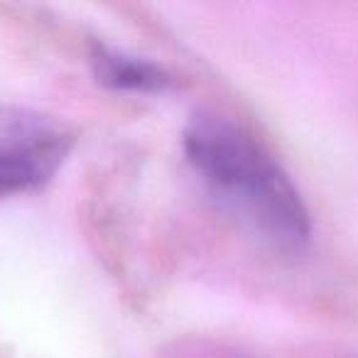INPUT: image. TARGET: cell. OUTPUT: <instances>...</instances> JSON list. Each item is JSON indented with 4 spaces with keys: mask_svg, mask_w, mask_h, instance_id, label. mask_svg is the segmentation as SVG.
<instances>
[{
    "mask_svg": "<svg viewBox=\"0 0 358 358\" xmlns=\"http://www.w3.org/2000/svg\"><path fill=\"white\" fill-rule=\"evenodd\" d=\"M185 152L214 199L245 229L280 250L307 245L312 224L297 187L248 130L201 113L187 125Z\"/></svg>",
    "mask_w": 358,
    "mask_h": 358,
    "instance_id": "obj_1",
    "label": "cell"
},
{
    "mask_svg": "<svg viewBox=\"0 0 358 358\" xmlns=\"http://www.w3.org/2000/svg\"><path fill=\"white\" fill-rule=\"evenodd\" d=\"M76 145V130L57 115L0 106V199L47 185Z\"/></svg>",
    "mask_w": 358,
    "mask_h": 358,
    "instance_id": "obj_2",
    "label": "cell"
},
{
    "mask_svg": "<svg viewBox=\"0 0 358 358\" xmlns=\"http://www.w3.org/2000/svg\"><path fill=\"white\" fill-rule=\"evenodd\" d=\"M96 79L103 86L118 91H162L169 86V74L162 66L152 64L140 57H130L115 50H103L101 47L94 57Z\"/></svg>",
    "mask_w": 358,
    "mask_h": 358,
    "instance_id": "obj_3",
    "label": "cell"
}]
</instances>
